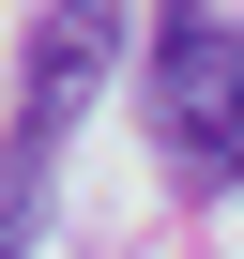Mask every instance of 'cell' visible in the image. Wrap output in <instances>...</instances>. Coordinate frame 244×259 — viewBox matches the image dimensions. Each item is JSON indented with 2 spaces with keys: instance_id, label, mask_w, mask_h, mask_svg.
Segmentation results:
<instances>
[{
  "instance_id": "6da1fadb",
  "label": "cell",
  "mask_w": 244,
  "mask_h": 259,
  "mask_svg": "<svg viewBox=\"0 0 244 259\" xmlns=\"http://www.w3.org/2000/svg\"><path fill=\"white\" fill-rule=\"evenodd\" d=\"M122 46H138V0H46V16H31V46H16V138H0V259H31L46 168L92 122V92L122 76Z\"/></svg>"
},
{
  "instance_id": "7a4b0ae2",
  "label": "cell",
  "mask_w": 244,
  "mask_h": 259,
  "mask_svg": "<svg viewBox=\"0 0 244 259\" xmlns=\"http://www.w3.org/2000/svg\"><path fill=\"white\" fill-rule=\"evenodd\" d=\"M138 107H153V153H168L183 198H229V183H244V31L214 16V0H168Z\"/></svg>"
}]
</instances>
